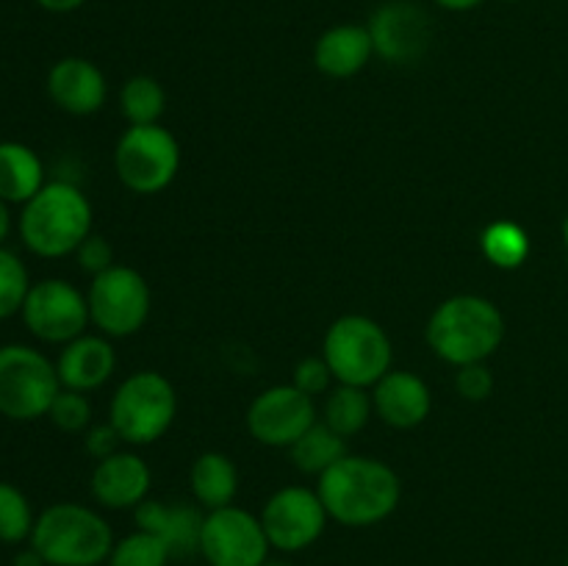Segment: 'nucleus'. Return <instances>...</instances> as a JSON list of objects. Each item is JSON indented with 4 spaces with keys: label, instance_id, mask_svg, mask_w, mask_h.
Segmentation results:
<instances>
[{
    "label": "nucleus",
    "instance_id": "obj_1",
    "mask_svg": "<svg viewBox=\"0 0 568 566\" xmlns=\"http://www.w3.org/2000/svg\"><path fill=\"white\" fill-rule=\"evenodd\" d=\"M331 522L344 527H372L386 522L403 499V481L386 461L344 455L316 483Z\"/></svg>",
    "mask_w": 568,
    "mask_h": 566
},
{
    "label": "nucleus",
    "instance_id": "obj_2",
    "mask_svg": "<svg viewBox=\"0 0 568 566\" xmlns=\"http://www.w3.org/2000/svg\"><path fill=\"white\" fill-rule=\"evenodd\" d=\"M505 314L494 300L480 294H455L447 297L427 320V344L436 358L449 366L486 364L505 342Z\"/></svg>",
    "mask_w": 568,
    "mask_h": 566
},
{
    "label": "nucleus",
    "instance_id": "obj_3",
    "mask_svg": "<svg viewBox=\"0 0 568 566\" xmlns=\"http://www.w3.org/2000/svg\"><path fill=\"white\" fill-rule=\"evenodd\" d=\"M22 244L39 259L75 255L92 233V203L70 181H50L22 205L17 220Z\"/></svg>",
    "mask_w": 568,
    "mask_h": 566
},
{
    "label": "nucleus",
    "instance_id": "obj_4",
    "mask_svg": "<svg viewBox=\"0 0 568 566\" xmlns=\"http://www.w3.org/2000/svg\"><path fill=\"white\" fill-rule=\"evenodd\" d=\"M114 542L109 519L81 503L48 505L28 538L48 566H103Z\"/></svg>",
    "mask_w": 568,
    "mask_h": 566
},
{
    "label": "nucleus",
    "instance_id": "obj_5",
    "mask_svg": "<svg viewBox=\"0 0 568 566\" xmlns=\"http://www.w3.org/2000/svg\"><path fill=\"white\" fill-rule=\"evenodd\" d=\"M322 358L336 383L372 388L394 370V347L386 327L366 314H344L322 338Z\"/></svg>",
    "mask_w": 568,
    "mask_h": 566
},
{
    "label": "nucleus",
    "instance_id": "obj_6",
    "mask_svg": "<svg viewBox=\"0 0 568 566\" xmlns=\"http://www.w3.org/2000/svg\"><path fill=\"white\" fill-rule=\"evenodd\" d=\"M178 416V392L166 375L139 370L114 388L109 403V422L122 444L148 447L159 442Z\"/></svg>",
    "mask_w": 568,
    "mask_h": 566
},
{
    "label": "nucleus",
    "instance_id": "obj_7",
    "mask_svg": "<svg viewBox=\"0 0 568 566\" xmlns=\"http://www.w3.org/2000/svg\"><path fill=\"white\" fill-rule=\"evenodd\" d=\"M61 392L55 361L31 344H0V416L33 422L48 416Z\"/></svg>",
    "mask_w": 568,
    "mask_h": 566
},
{
    "label": "nucleus",
    "instance_id": "obj_8",
    "mask_svg": "<svg viewBox=\"0 0 568 566\" xmlns=\"http://www.w3.org/2000/svg\"><path fill=\"white\" fill-rule=\"evenodd\" d=\"M114 170L122 186L133 194H159L181 170V142L170 128L128 125L114 148Z\"/></svg>",
    "mask_w": 568,
    "mask_h": 566
},
{
    "label": "nucleus",
    "instance_id": "obj_9",
    "mask_svg": "<svg viewBox=\"0 0 568 566\" xmlns=\"http://www.w3.org/2000/svg\"><path fill=\"white\" fill-rule=\"evenodd\" d=\"M89 316L98 333L125 338L142 331L153 311V292L144 275L133 266L114 264L89 283Z\"/></svg>",
    "mask_w": 568,
    "mask_h": 566
},
{
    "label": "nucleus",
    "instance_id": "obj_10",
    "mask_svg": "<svg viewBox=\"0 0 568 566\" xmlns=\"http://www.w3.org/2000/svg\"><path fill=\"white\" fill-rule=\"evenodd\" d=\"M20 316L28 333L44 344H67L92 325L87 294L64 277L31 283Z\"/></svg>",
    "mask_w": 568,
    "mask_h": 566
},
{
    "label": "nucleus",
    "instance_id": "obj_11",
    "mask_svg": "<svg viewBox=\"0 0 568 566\" xmlns=\"http://www.w3.org/2000/svg\"><path fill=\"white\" fill-rule=\"evenodd\" d=\"M270 538H266L261 516L242 505L205 511L200 530V558L209 566H261L270 560Z\"/></svg>",
    "mask_w": 568,
    "mask_h": 566
},
{
    "label": "nucleus",
    "instance_id": "obj_12",
    "mask_svg": "<svg viewBox=\"0 0 568 566\" xmlns=\"http://www.w3.org/2000/svg\"><path fill=\"white\" fill-rule=\"evenodd\" d=\"M261 525L277 553H303L325 533L327 516L320 492L308 486H283L261 508Z\"/></svg>",
    "mask_w": 568,
    "mask_h": 566
},
{
    "label": "nucleus",
    "instance_id": "obj_13",
    "mask_svg": "<svg viewBox=\"0 0 568 566\" xmlns=\"http://www.w3.org/2000/svg\"><path fill=\"white\" fill-rule=\"evenodd\" d=\"M314 422H320L314 397L303 394L292 383L264 388L247 408L250 436L264 447L288 449Z\"/></svg>",
    "mask_w": 568,
    "mask_h": 566
},
{
    "label": "nucleus",
    "instance_id": "obj_14",
    "mask_svg": "<svg viewBox=\"0 0 568 566\" xmlns=\"http://www.w3.org/2000/svg\"><path fill=\"white\" fill-rule=\"evenodd\" d=\"M375 55L386 64H414L433 39L430 14L414 0H386L366 20Z\"/></svg>",
    "mask_w": 568,
    "mask_h": 566
},
{
    "label": "nucleus",
    "instance_id": "obj_15",
    "mask_svg": "<svg viewBox=\"0 0 568 566\" xmlns=\"http://www.w3.org/2000/svg\"><path fill=\"white\" fill-rule=\"evenodd\" d=\"M150 483L153 472L148 461L133 449H116L114 455L94 464L89 492L105 511H136L150 497Z\"/></svg>",
    "mask_w": 568,
    "mask_h": 566
},
{
    "label": "nucleus",
    "instance_id": "obj_16",
    "mask_svg": "<svg viewBox=\"0 0 568 566\" xmlns=\"http://www.w3.org/2000/svg\"><path fill=\"white\" fill-rule=\"evenodd\" d=\"M48 94L64 114L92 117L109 98V81L94 61L64 55L48 72Z\"/></svg>",
    "mask_w": 568,
    "mask_h": 566
},
{
    "label": "nucleus",
    "instance_id": "obj_17",
    "mask_svg": "<svg viewBox=\"0 0 568 566\" xmlns=\"http://www.w3.org/2000/svg\"><path fill=\"white\" fill-rule=\"evenodd\" d=\"M375 416L397 431L419 427L433 411L430 386L410 370H392L372 386Z\"/></svg>",
    "mask_w": 568,
    "mask_h": 566
},
{
    "label": "nucleus",
    "instance_id": "obj_18",
    "mask_svg": "<svg viewBox=\"0 0 568 566\" xmlns=\"http://www.w3.org/2000/svg\"><path fill=\"white\" fill-rule=\"evenodd\" d=\"M116 370L114 344L103 333H81L72 342L61 344V353L55 358V372H59L61 388L72 392H94L105 386Z\"/></svg>",
    "mask_w": 568,
    "mask_h": 566
},
{
    "label": "nucleus",
    "instance_id": "obj_19",
    "mask_svg": "<svg viewBox=\"0 0 568 566\" xmlns=\"http://www.w3.org/2000/svg\"><path fill=\"white\" fill-rule=\"evenodd\" d=\"M375 59V44H372L366 22H338L320 33L314 44V64L322 75L333 81H347L361 70L369 67Z\"/></svg>",
    "mask_w": 568,
    "mask_h": 566
},
{
    "label": "nucleus",
    "instance_id": "obj_20",
    "mask_svg": "<svg viewBox=\"0 0 568 566\" xmlns=\"http://www.w3.org/2000/svg\"><path fill=\"white\" fill-rule=\"evenodd\" d=\"M136 527L159 536L170 547L172 558H189L200 553V530L205 514L189 503H164V499H144L136 511Z\"/></svg>",
    "mask_w": 568,
    "mask_h": 566
},
{
    "label": "nucleus",
    "instance_id": "obj_21",
    "mask_svg": "<svg viewBox=\"0 0 568 566\" xmlns=\"http://www.w3.org/2000/svg\"><path fill=\"white\" fill-rule=\"evenodd\" d=\"M189 488H192L194 503L203 505L205 511L233 505L239 494V469L231 455L216 453V449L200 453L189 469Z\"/></svg>",
    "mask_w": 568,
    "mask_h": 566
},
{
    "label": "nucleus",
    "instance_id": "obj_22",
    "mask_svg": "<svg viewBox=\"0 0 568 566\" xmlns=\"http://www.w3.org/2000/svg\"><path fill=\"white\" fill-rule=\"evenodd\" d=\"M44 164L26 142H0V200L26 205L44 186Z\"/></svg>",
    "mask_w": 568,
    "mask_h": 566
},
{
    "label": "nucleus",
    "instance_id": "obj_23",
    "mask_svg": "<svg viewBox=\"0 0 568 566\" xmlns=\"http://www.w3.org/2000/svg\"><path fill=\"white\" fill-rule=\"evenodd\" d=\"M372 416H375L372 388L336 383V386L325 394V405H322V422H325V425H331L338 436H344V438L355 436V433H361L366 425H369Z\"/></svg>",
    "mask_w": 568,
    "mask_h": 566
},
{
    "label": "nucleus",
    "instance_id": "obj_24",
    "mask_svg": "<svg viewBox=\"0 0 568 566\" xmlns=\"http://www.w3.org/2000/svg\"><path fill=\"white\" fill-rule=\"evenodd\" d=\"M292 453L294 466H297L303 475H325L331 466H336L344 455H349L347 438L338 436L331 425L325 422H314L297 442L288 447Z\"/></svg>",
    "mask_w": 568,
    "mask_h": 566
},
{
    "label": "nucleus",
    "instance_id": "obj_25",
    "mask_svg": "<svg viewBox=\"0 0 568 566\" xmlns=\"http://www.w3.org/2000/svg\"><path fill=\"white\" fill-rule=\"evenodd\" d=\"M480 250L497 270H519L530 259V236L510 220H497L480 233Z\"/></svg>",
    "mask_w": 568,
    "mask_h": 566
},
{
    "label": "nucleus",
    "instance_id": "obj_26",
    "mask_svg": "<svg viewBox=\"0 0 568 566\" xmlns=\"http://www.w3.org/2000/svg\"><path fill=\"white\" fill-rule=\"evenodd\" d=\"M120 111L128 125H155L166 111V92L153 75H133L120 89Z\"/></svg>",
    "mask_w": 568,
    "mask_h": 566
},
{
    "label": "nucleus",
    "instance_id": "obj_27",
    "mask_svg": "<svg viewBox=\"0 0 568 566\" xmlns=\"http://www.w3.org/2000/svg\"><path fill=\"white\" fill-rule=\"evenodd\" d=\"M37 514L31 499L14 483L0 481V544H22L31 538Z\"/></svg>",
    "mask_w": 568,
    "mask_h": 566
},
{
    "label": "nucleus",
    "instance_id": "obj_28",
    "mask_svg": "<svg viewBox=\"0 0 568 566\" xmlns=\"http://www.w3.org/2000/svg\"><path fill=\"white\" fill-rule=\"evenodd\" d=\"M172 553L159 536L148 530H133L114 542L105 566H170Z\"/></svg>",
    "mask_w": 568,
    "mask_h": 566
},
{
    "label": "nucleus",
    "instance_id": "obj_29",
    "mask_svg": "<svg viewBox=\"0 0 568 566\" xmlns=\"http://www.w3.org/2000/svg\"><path fill=\"white\" fill-rule=\"evenodd\" d=\"M28 289H31V275H28L26 261L14 250L0 244V320L20 314Z\"/></svg>",
    "mask_w": 568,
    "mask_h": 566
},
{
    "label": "nucleus",
    "instance_id": "obj_30",
    "mask_svg": "<svg viewBox=\"0 0 568 566\" xmlns=\"http://www.w3.org/2000/svg\"><path fill=\"white\" fill-rule=\"evenodd\" d=\"M48 420L64 433H87V427L92 425V403L83 392L61 388L50 405Z\"/></svg>",
    "mask_w": 568,
    "mask_h": 566
},
{
    "label": "nucleus",
    "instance_id": "obj_31",
    "mask_svg": "<svg viewBox=\"0 0 568 566\" xmlns=\"http://www.w3.org/2000/svg\"><path fill=\"white\" fill-rule=\"evenodd\" d=\"M333 383H336V377H333L331 366H327V361L322 355H311V358H303L294 366L292 386H297L308 397H325L333 388Z\"/></svg>",
    "mask_w": 568,
    "mask_h": 566
},
{
    "label": "nucleus",
    "instance_id": "obj_32",
    "mask_svg": "<svg viewBox=\"0 0 568 566\" xmlns=\"http://www.w3.org/2000/svg\"><path fill=\"white\" fill-rule=\"evenodd\" d=\"M455 392L469 403H483L494 394V375L486 364L458 366L455 372Z\"/></svg>",
    "mask_w": 568,
    "mask_h": 566
},
{
    "label": "nucleus",
    "instance_id": "obj_33",
    "mask_svg": "<svg viewBox=\"0 0 568 566\" xmlns=\"http://www.w3.org/2000/svg\"><path fill=\"white\" fill-rule=\"evenodd\" d=\"M75 259L78 266L94 277L100 275V272L109 270V266H114V247L109 244V239H103L100 233L92 231L83 239L81 247L75 250Z\"/></svg>",
    "mask_w": 568,
    "mask_h": 566
},
{
    "label": "nucleus",
    "instance_id": "obj_34",
    "mask_svg": "<svg viewBox=\"0 0 568 566\" xmlns=\"http://www.w3.org/2000/svg\"><path fill=\"white\" fill-rule=\"evenodd\" d=\"M120 433L111 427V422H103V425H89L87 433H83V449L92 455L94 461H103L109 455H114L120 449Z\"/></svg>",
    "mask_w": 568,
    "mask_h": 566
},
{
    "label": "nucleus",
    "instance_id": "obj_35",
    "mask_svg": "<svg viewBox=\"0 0 568 566\" xmlns=\"http://www.w3.org/2000/svg\"><path fill=\"white\" fill-rule=\"evenodd\" d=\"M33 3H37L39 9L50 11V14H70V11L81 9L87 0H33Z\"/></svg>",
    "mask_w": 568,
    "mask_h": 566
},
{
    "label": "nucleus",
    "instance_id": "obj_36",
    "mask_svg": "<svg viewBox=\"0 0 568 566\" xmlns=\"http://www.w3.org/2000/svg\"><path fill=\"white\" fill-rule=\"evenodd\" d=\"M11 566H48V564H44L42 555H39L37 549H33L31 544H28L26 549H20V553H17L14 558H11Z\"/></svg>",
    "mask_w": 568,
    "mask_h": 566
},
{
    "label": "nucleus",
    "instance_id": "obj_37",
    "mask_svg": "<svg viewBox=\"0 0 568 566\" xmlns=\"http://www.w3.org/2000/svg\"><path fill=\"white\" fill-rule=\"evenodd\" d=\"M436 6H442L444 11H475L480 9L486 0H433Z\"/></svg>",
    "mask_w": 568,
    "mask_h": 566
},
{
    "label": "nucleus",
    "instance_id": "obj_38",
    "mask_svg": "<svg viewBox=\"0 0 568 566\" xmlns=\"http://www.w3.org/2000/svg\"><path fill=\"white\" fill-rule=\"evenodd\" d=\"M11 205L6 203V200H0V244H6V239H9L11 233Z\"/></svg>",
    "mask_w": 568,
    "mask_h": 566
},
{
    "label": "nucleus",
    "instance_id": "obj_39",
    "mask_svg": "<svg viewBox=\"0 0 568 566\" xmlns=\"http://www.w3.org/2000/svg\"><path fill=\"white\" fill-rule=\"evenodd\" d=\"M560 239H564V247H566V253H568V214H566L564 225H560Z\"/></svg>",
    "mask_w": 568,
    "mask_h": 566
},
{
    "label": "nucleus",
    "instance_id": "obj_40",
    "mask_svg": "<svg viewBox=\"0 0 568 566\" xmlns=\"http://www.w3.org/2000/svg\"><path fill=\"white\" fill-rule=\"evenodd\" d=\"M261 566H288V564H286V560H264Z\"/></svg>",
    "mask_w": 568,
    "mask_h": 566
},
{
    "label": "nucleus",
    "instance_id": "obj_41",
    "mask_svg": "<svg viewBox=\"0 0 568 566\" xmlns=\"http://www.w3.org/2000/svg\"><path fill=\"white\" fill-rule=\"evenodd\" d=\"M564 566H568V555H566V564Z\"/></svg>",
    "mask_w": 568,
    "mask_h": 566
},
{
    "label": "nucleus",
    "instance_id": "obj_42",
    "mask_svg": "<svg viewBox=\"0 0 568 566\" xmlns=\"http://www.w3.org/2000/svg\"><path fill=\"white\" fill-rule=\"evenodd\" d=\"M508 3H516V0H508Z\"/></svg>",
    "mask_w": 568,
    "mask_h": 566
}]
</instances>
